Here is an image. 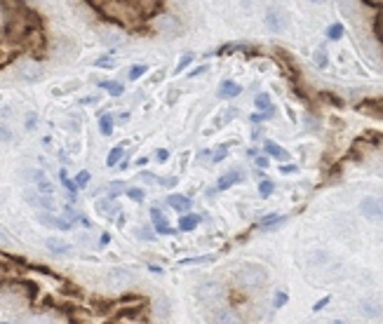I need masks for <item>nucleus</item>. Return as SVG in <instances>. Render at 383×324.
<instances>
[{"label":"nucleus","instance_id":"42","mask_svg":"<svg viewBox=\"0 0 383 324\" xmlns=\"http://www.w3.org/2000/svg\"><path fill=\"white\" fill-rule=\"evenodd\" d=\"M327 303H329V296H327V298H322L320 303H315V310H322V308L327 306Z\"/></svg>","mask_w":383,"mask_h":324},{"label":"nucleus","instance_id":"9","mask_svg":"<svg viewBox=\"0 0 383 324\" xmlns=\"http://www.w3.org/2000/svg\"><path fill=\"white\" fill-rule=\"evenodd\" d=\"M33 179H36V188L40 190L43 195H52V193H54V186H52V183H50L47 179H45V174H43L40 169L33 171Z\"/></svg>","mask_w":383,"mask_h":324},{"label":"nucleus","instance_id":"20","mask_svg":"<svg viewBox=\"0 0 383 324\" xmlns=\"http://www.w3.org/2000/svg\"><path fill=\"white\" fill-rule=\"evenodd\" d=\"M99 129H101V134L108 136L111 132H113V117L111 115H104L101 120H99Z\"/></svg>","mask_w":383,"mask_h":324},{"label":"nucleus","instance_id":"17","mask_svg":"<svg viewBox=\"0 0 383 324\" xmlns=\"http://www.w3.org/2000/svg\"><path fill=\"white\" fill-rule=\"evenodd\" d=\"M59 176H62V183H64V186H66V190L71 193V198L75 200V193H78V188H80V186H78V181H71V179H68V176H66V171H62Z\"/></svg>","mask_w":383,"mask_h":324},{"label":"nucleus","instance_id":"26","mask_svg":"<svg viewBox=\"0 0 383 324\" xmlns=\"http://www.w3.org/2000/svg\"><path fill=\"white\" fill-rule=\"evenodd\" d=\"M127 198L141 202V200H143V190L141 188H127Z\"/></svg>","mask_w":383,"mask_h":324},{"label":"nucleus","instance_id":"28","mask_svg":"<svg viewBox=\"0 0 383 324\" xmlns=\"http://www.w3.org/2000/svg\"><path fill=\"white\" fill-rule=\"evenodd\" d=\"M374 31H376V36H379V40L383 43V14H379V19L374 21Z\"/></svg>","mask_w":383,"mask_h":324},{"label":"nucleus","instance_id":"44","mask_svg":"<svg viewBox=\"0 0 383 324\" xmlns=\"http://www.w3.org/2000/svg\"><path fill=\"white\" fill-rule=\"evenodd\" d=\"M108 240H111V235H108V233H104V235H101V247H106V244H108Z\"/></svg>","mask_w":383,"mask_h":324},{"label":"nucleus","instance_id":"12","mask_svg":"<svg viewBox=\"0 0 383 324\" xmlns=\"http://www.w3.org/2000/svg\"><path fill=\"white\" fill-rule=\"evenodd\" d=\"M263 148H266L268 155H273V158H277V160H289V153H287L285 148H280L277 144H273V141H266Z\"/></svg>","mask_w":383,"mask_h":324},{"label":"nucleus","instance_id":"14","mask_svg":"<svg viewBox=\"0 0 383 324\" xmlns=\"http://www.w3.org/2000/svg\"><path fill=\"white\" fill-rule=\"evenodd\" d=\"M99 87L108 90V94H111V97H123V92H125V87H123L120 82H106V80H101V82H99Z\"/></svg>","mask_w":383,"mask_h":324},{"label":"nucleus","instance_id":"25","mask_svg":"<svg viewBox=\"0 0 383 324\" xmlns=\"http://www.w3.org/2000/svg\"><path fill=\"white\" fill-rule=\"evenodd\" d=\"M254 104H256V108H273V104H270V97H268V94H256Z\"/></svg>","mask_w":383,"mask_h":324},{"label":"nucleus","instance_id":"19","mask_svg":"<svg viewBox=\"0 0 383 324\" xmlns=\"http://www.w3.org/2000/svg\"><path fill=\"white\" fill-rule=\"evenodd\" d=\"M273 190H275V183H273V181H261V183H258V195H261V198H270Z\"/></svg>","mask_w":383,"mask_h":324},{"label":"nucleus","instance_id":"43","mask_svg":"<svg viewBox=\"0 0 383 324\" xmlns=\"http://www.w3.org/2000/svg\"><path fill=\"white\" fill-rule=\"evenodd\" d=\"M177 183V179L174 176H170V179H162V186H174Z\"/></svg>","mask_w":383,"mask_h":324},{"label":"nucleus","instance_id":"1","mask_svg":"<svg viewBox=\"0 0 383 324\" xmlns=\"http://www.w3.org/2000/svg\"><path fill=\"white\" fill-rule=\"evenodd\" d=\"M99 12L104 14L106 19H111V21H116V24H120V26L125 28H139L141 31V12H139V7L134 5L132 0H106L101 7H99Z\"/></svg>","mask_w":383,"mask_h":324},{"label":"nucleus","instance_id":"40","mask_svg":"<svg viewBox=\"0 0 383 324\" xmlns=\"http://www.w3.org/2000/svg\"><path fill=\"white\" fill-rule=\"evenodd\" d=\"M223 158H226V148H221L219 153L214 155V158H212V162H219V160H223Z\"/></svg>","mask_w":383,"mask_h":324},{"label":"nucleus","instance_id":"29","mask_svg":"<svg viewBox=\"0 0 383 324\" xmlns=\"http://www.w3.org/2000/svg\"><path fill=\"white\" fill-rule=\"evenodd\" d=\"M136 235H139L141 240H153V237H155V233H153L151 228H139V230H136Z\"/></svg>","mask_w":383,"mask_h":324},{"label":"nucleus","instance_id":"7","mask_svg":"<svg viewBox=\"0 0 383 324\" xmlns=\"http://www.w3.org/2000/svg\"><path fill=\"white\" fill-rule=\"evenodd\" d=\"M240 92H242V87L238 85V82L223 80L221 87H219V97H221V99H233V97H238Z\"/></svg>","mask_w":383,"mask_h":324},{"label":"nucleus","instance_id":"37","mask_svg":"<svg viewBox=\"0 0 383 324\" xmlns=\"http://www.w3.org/2000/svg\"><path fill=\"white\" fill-rule=\"evenodd\" d=\"M97 66H113V61L108 56H101V59H97Z\"/></svg>","mask_w":383,"mask_h":324},{"label":"nucleus","instance_id":"31","mask_svg":"<svg viewBox=\"0 0 383 324\" xmlns=\"http://www.w3.org/2000/svg\"><path fill=\"white\" fill-rule=\"evenodd\" d=\"M365 313L369 317H376V315H381V308L379 306H372V303H365Z\"/></svg>","mask_w":383,"mask_h":324},{"label":"nucleus","instance_id":"22","mask_svg":"<svg viewBox=\"0 0 383 324\" xmlns=\"http://www.w3.org/2000/svg\"><path fill=\"white\" fill-rule=\"evenodd\" d=\"M273 115H275V108H266L263 113H254V115H252V122L258 125V122H263V120H270Z\"/></svg>","mask_w":383,"mask_h":324},{"label":"nucleus","instance_id":"15","mask_svg":"<svg viewBox=\"0 0 383 324\" xmlns=\"http://www.w3.org/2000/svg\"><path fill=\"white\" fill-rule=\"evenodd\" d=\"M282 221H287V216L270 214V216H266V218L261 221V230H268V228H275V225H277V223H282Z\"/></svg>","mask_w":383,"mask_h":324},{"label":"nucleus","instance_id":"3","mask_svg":"<svg viewBox=\"0 0 383 324\" xmlns=\"http://www.w3.org/2000/svg\"><path fill=\"white\" fill-rule=\"evenodd\" d=\"M266 26L273 31V33H280V31H285L287 26H289V19H287V14L282 12V9H270L266 14Z\"/></svg>","mask_w":383,"mask_h":324},{"label":"nucleus","instance_id":"21","mask_svg":"<svg viewBox=\"0 0 383 324\" xmlns=\"http://www.w3.org/2000/svg\"><path fill=\"white\" fill-rule=\"evenodd\" d=\"M148 71V66H143V63H136V66H132L129 71H127V75H129V80H139L143 73Z\"/></svg>","mask_w":383,"mask_h":324},{"label":"nucleus","instance_id":"10","mask_svg":"<svg viewBox=\"0 0 383 324\" xmlns=\"http://www.w3.org/2000/svg\"><path fill=\"white\" fill-rule=\"evenodd\" d=\"M240 179H245V174H240V171H228V174H223L221 179H219V190L231 188L233 183H238Z\"/></svg>","mask_w":383,"mask_h":324},{"label":"nucleus","instance_id":"2","mask_svg":"<svg viewBox=\"0 0 383 324\" xmlns=\"http://www.w3.org/2000/svg\"><path fill=\"white\" fill-rule=\"evenodd\" d=\"M143 306H146V298L132 294V296H120L118 298L116 303H113V310H116L118 315H125V313H136V310H141Z\"/></svg>","mask_w":383,"mask_h":324},{"label":"nucleus","instance_id":"33","mask_svg":"<svg viewBox=\"0 0 383 324\" xmlns=\"http://www.w3.org/2000/svg\"><path fill=\"white\" fill-rule=\"evenodd\" d=\"M191 59H193L191 54H186V56H181V61H179V66H177V73H181V71H184V68H186L188 63H191Z\"/></svg>","mask_w":383,"mask_h":324},{"label":"nucleus","instance_id":"4","mask_svg":"<svg viewBox=\"0 0 383 324\" xmlns=\"http://www.w3.org/2000/svg\"><path fill=\"white\" fill-rule=\"evenodd\" d=\"M360 212L367 218H381L383 216V200L381 198H365L360 202Z\"/></svg>","mask_w":383,"mask_h":324},{"label":"nucleus","instance_id":"23","mask_svg":"<svg viewBox=\"0 0 383 324\" xmlns=\"http://www.w3.org/2000/svg\"><path fill=\"white\" fill-rule=\"evenodd\" d=\"M341 36H343V24H331V26L327 28V38H329V40H339Z\"/></svg>","mask_w":383,"mask_h":324},{"label":"nucleus","instance_id":"11","mask_svg":"<svg viewBox=\"0 0 383 324\" xmlns=\"http://www.w3.org/2000/svg\"><path fill=\"white\" fill-rule=\"evenodd\" d=\"M167 202H170L177 212H188V209H191V205H193L186 195H170V200H167Z\"/></svg>","mask_w":383,"mask_h":324},{"label":"nucleus","instance_id":"35","mask_svg":"<svg viewBox=\"0 0 383 324\" xmlns=\"http://www.w3.org/2000/svg\"><path fill=\"white\" fill-rule=\"evenodd\" d=\"M256 164L261 167V169H263V167H268V155H258V158H256Z\"/></svg>","mask_w":383,"mask_h":324},{"label":"nucleus","instance_id":"36","mask_svg":"<svg viewBox=\"0 0 383 324\" xmlns=\"http://www.w3.org/2000/svg\"><path fill=\"white\" fill-rule=\"evenodd\" d=\"M280 171H282V174H294L296 167L294 164H285V167H280Z\"/></svg>","mask_w":383,"mask_h":324},{"label":"nucleus","instance_id":"24","mask_svg":"<svg viewBox=\"0 0 383 324\" xmlns=\"http://www.w3.org/2000/svg\"><path fill=\"white\" fill-rule=\"evenodd\" d=\"M120 193H127V190H125V186H123L120 181H113V186H111V190H108V198H111V200H116L118 195H120Z\"/></svg>","mask_w":383,"mask_h":324},{"label":"nucleus","instance_id":"38","mask_svg":"<svg viewBox=\"0 0 383 324\" xmlns=\"http://www.w3.org/2000/svg\"><path fill=\"white\" fill-rule=\"evenodd\" d=\"M205 71H207V66H197L195 71H191L188 75H191V78H195V75H200V73H205Z\"/></svg>","mask_w":383,"mask_h":324},{"label":"nucleus","instance_id":"5","mask_svg":"<svg viewBox=\"0 0 383 324\" xmlns=\"http://www.w3.org/2000/svg\"><path fill=\"white\" fill-rule=\"evenodd\" d=\"M357 110H362L365 115H374L379 120H383V99H369V101H362Z\"/></svg>","mask_w":383,"mask_h":324},{"label":"nucleus","instance_id":"46","mask_svg":"<svg viewBox=\"0 0 383 324\" xmlns=\"http://www.w3.org/2000/svg\"><path fill=\"white\" fill-rule=\"evenodd\" d=\"M311 2H324V0H311Z\"/></svg>","mask_w":383,"mask_h":324},{"label":"nucleus","instance_id":"18","mask_svg":"<svg viewBox=\"0 0 383 324\" xmlns=\"http://www.w3.org/2000/svg\"><path fill=\"white\" fill-rule=\"evenodd\" d=\"M47 249H50V252H54V254H66L71 247H68V244H64V242H59V240H47Z\"/></svg>","mask_w":383,"mask_h":324},{"label":"nucleus","instance_id":"16","mask_svg":"<svg viewBox=\"0 0 383 324\" xmlns=\"http://www.w3.org/2000/svg\"><path fill=\"white\" fill-rule=\"evenodd\" d=\"M125 146L127 144H120V146H116V148L108 153V158H106L108 167H113V164H118V162H120V158H123V153H125Z\"/></svg>","mask_w":383,"mask_h":324},{"label":"nucleus","instance_id":"30","mask_svg":"<svg viewBox=\"0 0 383 324\" xmlns=\"http://www.w3.org/2000/svg\"><path fill=\"white\" fill-rule=\"evenodd\" d=\"M285 303H287V294H285V291H277V294H275V301H273V306H275V308H282Z\"/></svg>","mask_w":383,"mask_h":324},{"label":"nucleus","instance_id":"27","mask_svg":"<svg viewBox=\"0 0 383 324\" xmlns=\"http://www.w3.org/2000/svg\"><path fill=\"white\" fill-rule=\"evenodd\" d=\"M315 63H318L320 68L327 66V52H324V50H318V52H315Z\"/></svg>","mask_w":383,"mask_h":324},{"label":"nucleus","instance_id":"13","mask_svg":"<svg viewBox=\"0 0 383 324\" xmlns=\"http://www.w3.org/2000/svg\"><path fill=\"white\" fill-rule=\"evenodd\" d=\"M151 216H153V221H155V230H158V233H162V235H170V233H172L170 228H167V223H165V218H162L160 209L153 207V209H151Z\"/></svg>","mask_w":383,"mask_h":324},{"label":"nucleus","instance_id":"32","mask_svg":"<svg viewBox=\"0 0 383 324\" xmlns=\"http://www.w3.org/2000/svg\"><path fill=\"white\" fill-rule=\"evenodd\" d=\"M75 181H78V186H80V188H85V186H87V181H89V174H87V171H80V174L75 176Z\"/></svg>","mask_w":383,"mask_h":324},{"label":"nucleus","instance_id":"39","mask_svg":"<svg viewBox=\"0 0 383 324\" xmlns=\"http://www.w3.org/2000/svg\"><path fill=\"white\" fill-rule=\"evenodd\" d=\"M33 125H36V115L31 113V115L26 117V129H33Z\"/></svg>","mask_w":383,"mask_h":324},{"label":"nucleus","instance_id":"34","mask_svg":"<svg viewBox=\"0 0 383 324\" xmlns=\"http://www.w3.org/2000/svg\"><path fill=\"white\" fill-rule=\"evenodd\" d=\"M322 97H324V99H327V101H331V104H336V106H341V104H343V101H341L339 97H334V94H327V92H324Z\"/></svg>","mask_w":383,"mask_h":324},{"label":"nucleus","instance_id":"6","mask_svg":"<svg viewBox=\"0 0 383 324\" xmlns=\"http://www.w3.org/2000/svg\"><path fill=\"white\" fill-rule=\"evenodd\" d=\"M14 289H21V291H24V296L31 298V301H36V298H38V287H36V282H31V279L14 277Z\"/></svg>","mask_w":383,"mask_h":324},{"label":"nucleus","instance_id":"45","mask_svg":"<svg viewBox=\"0 0 383 324\" xmlns=\"http://www.w3.org/2000/svg\"><path fill=\"white\" fill-rule=\"evenodd\" d=\"M97 97H85V99H82V104H97Z\"/></svg>","mask_w":383,"mask_h":324},{"label":"nucleus","instance_id":"8","mask_svg":"<svg viewBox=\"0 0 383 324\" xmlns=\"http://www.w3.org/2000/svg\"><path fill=\"white\" fill-rule=\"evenodd\" d=\"M202 218L197 214H186L181 216V221H179V230H184V233H191V230H195L197 223H200Z\"/></svg>","mask_w":383,"mask_h":324},{"label":"nucleus","instance_id":"41","mask_svg":"<svg viewBox=\"0 0 383 324\" xmlns=\"http://www.w3.org/2000/svg\"><path fill=\"white\" fill-rule=\"evenodd\" d=\"M167 158H170V153H167V151H162V148H160V151H158V160H160V162H165Z\"/></svg>","mask_w":383,"mask_h":324}]
</instances>
